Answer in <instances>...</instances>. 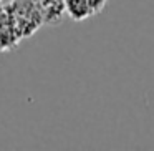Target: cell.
I'll return each mask as SVG.
<instances>
[{
    "label": "cell",
    "instance_id": "obj_2",
    "mask_svg": "<svg viewBox=\"0 0 154 151\" xmlns=\"http://www.w3.org/2000/svg\"><path fill=\"white\" fill-rule=\"evenodd\" d=\"M108 0H90V5H91V10H93V15L100 14L101 10L104 8Z\"/></svg>",
    "mask_w": 154,
    "mask_h": 151
},
{
    "label": "cell",
    "instance_id": "obj_1",
    "mask_svg": "<svg viewBox=\"0 0 154 151\" xmlns=\"http://www.w3.org/2000/svg\"><path fill=\"white\" fill-rule=\"evenodd\" d=\"M63 4H65V10H66L68 17L75 22L86 20V18H90L93 15L90 0H63Z\"/></svg>",
    "mask_w": 154,
    "mask_h": 151
},
{
    "label": "cell",
    "instance_id": "obj_3",
    "mask_svg": "<svg viewBox=\"0 0 154 151\" xmlns=\"http://www.w3.org/2000/svg\"><path fill=\"white\" fill-rule=\"evenodd\" d=\"M0 2H2V0H0Z\"/></svg>",
    "mask_w": 154,
    "mask_h": 151
}]
</instances>
